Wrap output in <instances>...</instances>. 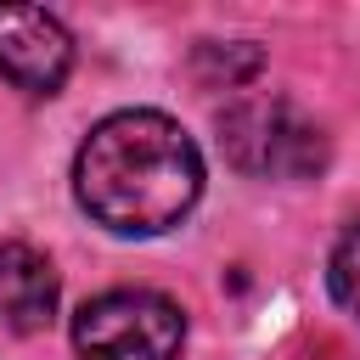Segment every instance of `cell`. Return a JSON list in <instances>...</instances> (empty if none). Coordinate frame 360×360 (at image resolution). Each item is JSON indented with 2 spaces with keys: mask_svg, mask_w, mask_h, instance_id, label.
Segmentation results:
<instances>
[{
  "mask_svg": "<svg viewBox=\"0 0 360 360\" xmlns=\"http://www.w3.org/2000/svg\"><path fill=\"white\" fill-rule=\"evenodd\" d=\"M73 197L118 236L174 231L202 197V152L169 112L124 107L84 135L73 158Z\"/></svg>",
  "mask_w": 360,
  "mask_h": 360,
  "instance_id": "cell-1",
  "label": "cell"
},
{
  "mask_svg": "<svg viewBox=\"0 0 360 360\" xmlns=\"http://www.w3.org/2000/svg\"><path fill=\"white\" fill-rule=\"evenodd\" d=\"M219 152L253 180H309L326 169L321 124L287 96H242L219 112Z\"/></svg>",
  "mask_w": 360,
  "mask_h": 360,
  "instance_id": "cell-2",
  "label": "cell"
},
{
  "mask_svg": "<svg viewBox=\"0 0 360 360\" xmlns=\"http://www.w3.org/2000/svg\"><path fill=\"white\" fill-rule=\"evenodd\" d=\"M180 343H186V315L174 298L152 287L96 292L73 315L79 360H180Z\"/></svg>",
  "mask_w": 360,
  "mask_h": 360,
  "instance_id": "cell-3",
  "label": "cell"
},
{
  "mask_svg": "<svg viewBox=\"0 0 360 360\" xmlns=\"http://www.w3.org/2000/svg\"><path fill=\"white\" fill-rule=\"evenodd\" d=\"M73 68V39L68 28L39 11V6H0V79L28 90V96H51L62 90Z\"/></svg>",
  "mask_w": 360,
  "mask_h": 360,
  "instance_id": "cell-4",
  "label": "cell"
},
{
  "mask_svg": "<svg viewBox=\"0 0 360 360\" xmlns=\"http://www.w3.org/2000/svg\"><path fill=\"white\" fill-rule=\"evenodd\" d=\"M56 315V270L28 242H0V326L39 332Z\"/></svg>",
  "mask_w": 360,
  "mask_h": 360,
  "instance_id": "cell-5",
  "label": "cell"
},
{
  "mask_svg": "<svg viewBox=\"0 0 360 360\" xmlns=\"http://www.w3.org/2000/svg\"><path fill=\"white\" fill-rule=\"evenodd\" d=\"M326 281H332V298L360 321V219L338 236L332 248V264H326Z\"/></svg>",
  "mask_w": 360,
  "mask_h": 360,
  "instance_id": "cell-6",
  "label": "cell"
},
{
  "mask_svg": "<svg viewBox=\"0 0 360 360\" xmlns=\"http://www.w3.org/2000/svg\"><path fill=\"white\" fill-rule=\"evenodd\" d=\"M253 68H259V51H253V45H202V51H197V73H202V79L242 84Z\"/></svg>",
  "mask_w": 360,
  "mask_h": 360,
  "instance_id": "cell-7",
  "label": "cell"
}]
</instances>
